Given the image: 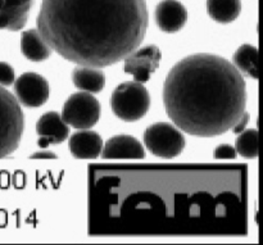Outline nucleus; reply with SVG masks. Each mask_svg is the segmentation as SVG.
I'll return each mask as SVG.
<instances>
[{"instance_id": "nucleus-1", "label": "nucleus", "mask_w": 263, "mask_h": 245, "mask_svg": "<svg viewBox=\"0 0 263 245\" xmlns=\"http://www.w3.org/2000/svg\"><path fill=\"white\" fill-rule=\"evenodd\" d=\"M148 21L145 0H43L37 31L62 58L103 68L140 46Z\"/></svg>"}, {"instance_id": "nucleus-2", "label": "nucleus", "mask_w": 263, "mask_h": 245, "mask_svg": "<svg viewBox=\"0 0 263 245\" xmlns=\"http://www.w3.org/2000/svg\"><path fill=\"white\" fill-rule=\"evenodd\" d=\"M163 103L179 130L197 138L220 136L230 131L246 112V81L228 59L194 54L168 72Z\"/></svg>"}, {"instance_id": "nucleus-3", "label": "nucleus", "mask_w": 263, "mask_h": 245, "mask_svg": "<svg viewBox=\"0 0 263 245\" xmlns=\"http://www.w3.org/2000/svg\"><path fill=\"white\" fill-rule=\"evenodd\" d=\"M25 117L12 92L0 86V158L12 154L22 139Z\"/></svg>"}, {"instance_id": "nucleus-4", "label": "nucleus", "mask_w": 263, "mask_h": 245, "mask_svg": "<svg viewBox=\"0 0 263 245\" xmlns=\"http://www.w3.org/2000/svg\"><path fill=\"white\" fill-rule=\"evenodd\" d=\"M112 110L120 120L134 122L148 113L151 95L141 82L126 81L116 87L110 99Z\"/></svg>"}, {"instance_id": "nucleus-5", "label": "nucleus", "mask_w": 263, "mask_h": 245, "mask_svg": "<svg viewBox=\"0 0 263 245\" xmlns=\"http://www.w3.org/2000/svg\"><path fill=\"white\" fill-rule=\"evenodd\" d=\"M144 144L148 150L161 158H175L185 148V138L181 131L167 122L149 126L144 133Z\"/></svg>"}, {"instance_id": "nucleus-6", "label": "nucleus", "mask_w": 263, "mask_h": 245, "mask_svg": "<svg viewBox=\"0 0 263 245\" xmlns=\"http://www.w3.org/2000/svg\"><path fill=\"white\" fill-rule=\"evenodd\" d=\"M102 107L97 98L87 91L76 92L66 100L62 109V120L77 130L91 128L99 121Z\"/></svg>"}, {"instance_id": "nucleus-7", "label": "nucleus", "mask_w": 263, "mask_h": 245, "mask_svg": "<svg viewBox=\"0 0 263 245\" xmlns=\"http://www.w3.org/2000/svg\"><path fill=\"white\" fill-rule=\"evenodd\" d=\"M15 99L27 108L41 107L49 98V84L35 72H26L14 80Z\"/></svg>"}, {"instance_id": "nucleus-8", "label": "nucleus", "mask_w": 263, "mask_h": 245, "mask_svg": "<svg viewBox=\"0 0 263 245\" xmlns=\"http://www.w3.org/2000/svg\"><path fill=\"white\" fill-rule=\"evenodd\" d=\"M161 58L162 53L156 45L135 49L125 58V72L133 74L135 81L144 84L158 69Z\"/></svg>"}, {"instance_id": "nucleus-9", "label": "nucleus", "mask_w": 263, "mask_h": 245, "mask_svg": "<svg viewBox=\"0 0 263 245\" xmlns=\"http://www.w3.org/2000/svg\"><path fill=\"white\" fill-rule=\"evenodd\" d=\"M36 133L39 135L37 145L46 148L49 145L63 143L69 135V126L62 120L61 115L57 112H48L39 118Z\"/></svg>"}, {"instance_id": "nucleus-10", "label": "nucleus", "mask_w": 263, "mask_h": 245, "mask_svg": "<svg viewBox=\"0 0 263 245\" xmlns=\"http://www.w3.org/2000/svg\"><path fill=\"white\" fill-rule=\"evenodd\" d=\"M156 23L163 32H177L187 21L186 8L177 0H162L156 8Z\"/></svg>"}, {"instance_id": "nucleus-11", "label": "nucleus", "mask_w": 263, "mask_h": 245, "mask_svg": "<svg viewBox=\"0 0 263 245\" xmlns=\"http://www.w3.org/2000/svg\"><path fill=\"white\" fill-rule=\"evenodd\" d=\"M33 0H0V28L20 31L27 23Z\"/></svg>"}, {"instance_id": "nucleus-12", "label": "nucleus", "mask_w": 263, "mask_h": 245, "mask_svg": "<svg viewBox=\"0 0 263 245\" xmlns=\"http://www.w3.org/2000/svg\"><path fill=\"white\" fill-rule=\"evenodd\" d=\"M100 156L104 159H143L145 150L133 136L118 135L103 144Z\"/></svg>"}, {"instance_id": "nucleus-13", "label": "nucleus", "mask_w": 263, "mask_h": 245, "mask_svg": "<svg viewBox=\"0 0 263 245\" xmlns=\"http://www.w3.org/2000/svg\"><path fill=\"white\" fill-rule=\"evenodd\" d=\"M103 149V140L95 131L80 130L69 138V150L74 158L94 159L100 156Z\"/></svg>"}, {"instance_id": "nucleus-14", "label": "nucleus", "mask_w": 263, "mask_h": 245, "mask_svg": "<svg viewBox=\"0 0 263 245\" xmlns=\"http://www.w3.org/2000/svg\"><path fill=\"white\" fill-rule=\"evenodd\" d=\"M21 51L23 56L31 62H43L48 59L51 54V49L44 41L37 30L23 31L21 35Z\"/></svg>"}, {"instance_id": "nucleus-15", "label": "nucleus", "mask_w": 263, "mask_h": 245, "mask_svg": "<svg viewBox=\"0 0 263 245\" xmlns=\"http://www.w3.org/2000/svg\"><path fill=\"white\" fill-rule=\"evenodd\" d=\"M72 81L77 89L95 94L104 87L105 76L97 67L79 66L72 71Z\"/></svg>"}, {"instance_id": "nucleus-16", "label": "nucleus", "mask_w": 263, "mask_h": 245, "mask_svg": "<svg viewBox=\"0 0 263 245\" xmlns=\"http://www.w3.org/2000/svg\"><path fill=\"white\" fill-rule=\"evenodd\" d=\"M234 66L241 74L258 80V49L251 44H243L234 54Z\"/></svg>"}, {"instance_id": "nucleus-17", "label": "nucleus", "mask_w": 263, "mask_h": 245, "mask_svg": "<svg viewBox=\"0 0 263 245\" xmlns=\"http://www.w3.org/2000/svg\"><path fill=\"white\" fill-rule=\"evenodd\" d=\"M210 17L218 23H230L239 17L241 12L240 0H207Z\"/></svg>"}, {"instance_id": "nucleus-18", "label": "nucleus", "mask_w": 263, "mask_h": 245, "mask_svg": "<svg viewBox=\"0 0 263 245\" xmlns=\"http://www.w3.org/2000/svg\"><path fill=\"white\" fill-rule=\"evenodd\" d=\"M235 150L244 158H257L258 156V131L256 128L241 131L235 141Z\"/></svg>"}, {"instance_id": "nucleus-19", "label": "nucleus", "mask_w": 263, "mask_h": 245, "mask_svg": "<svg viewBox=\"0 0 263 245\" xmlns=\"http://www.w3.org/2000/svg\"><path fill=\"white\" fill-rule=\"evenodd\" d=\"M15 80L14 69L5 62H0V86H10Z\"/></svg>"}, {"instance_id": "nucleus-20", "label": "nucleus", "mask_w": 263, "mask_h": 245, "mask_svg": "<svg viewBox=\"0 0 263 245\" xmlns=\"http://www.w3.org/2000/svg\"><path fill=\"white\" fill-rule=\"evenodd\" d=\"M213 156L216 159H235L238 153H236L235 148H233L229 144H222V145H218L217 148L213 152Z\"/></svg>"}, {"instance_id": "nucleus-21", "label": "nucleus", "mask_w": 263, "mask_h": 245, "mask_svg": "<svg viewBox=\"0 0 263 245\" xmlns=\"http://www.w3.org/2000/svg\"><path fill=\"white\" fill-rule=\"evenodd\" d=\"M249 113L248 112H244L243 115L240 116V118H239L238 121H236V123L235 125L233 126V127H231V130H233V133L235 134V135H239V134L241 133V131H244L246 130V127H247V125H248V122H249Z\"/></svg>"}, {"instance_id": "nucleus-22", "label": "nucleus", "mask_w": 263, "mask_h": 245, "mask_svg": "<svg viewBox=\"0 0 263 245\" xmlns=\"http://www.w3.org/2000/svg\"><path fill=\"white\" fill-rule=\"evenodd\" d=\"M31 159H55L57 156L53 153V152H37V153H33L32 156L30 157Z\"/></svg>"}]
</instances>
